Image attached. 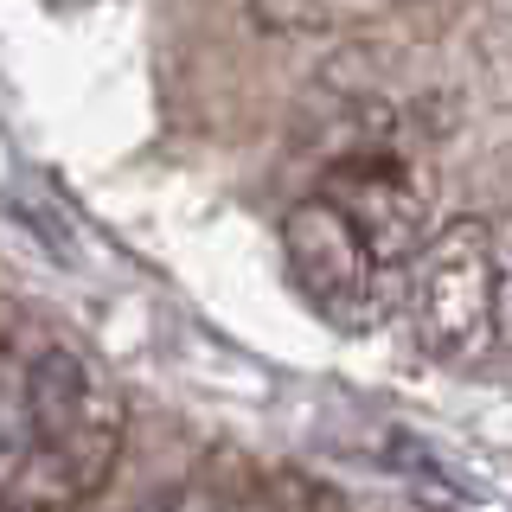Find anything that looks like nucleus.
I'll return each instance as SVG.
<instances>
[{
    "label": "nucleus",
    "instance_id": "nucleus-3",
    "mask_svg": "<svg viewBox=\"0 0 512 512\" xmlns=\"http://www.w3.org/2000/svg\"><path fill=\"white\" fill-rule=\"evenodd\" d=\"M282 263H288V282L301 288V301H308L314 314L340 320V327H372V320H384V308H391V295H397V276H404L397 263H384L372 250V237H365L327 192L288 205Z\"/></svg>",
    "mask_w": 512,
    "mask_h": 512
},
{
    "label": "nucleus",
    "instance_id": "nucleus-9",
    "mask_svg": "<svg viewBox=\"0 0 512 512\" xmlns=\"http://www.w3.org/2000/svg\"><path fill=\"white\" fill-rule=\"evenodd\" d=\"M58 7H84V0H58Z\"/></svg>",
    "mask_w": 512,
    "mask_h": 512
},
{
    "label": "nucleus",
    "instance_id": "nucleus-7",
    "mask_svg": "<svg viewBox=\"0 0 512 512\" xmlns=\"http://www.w3.org/2000/svg\"><path fill=\"white\" fill-rule=\"evenodd\" d=\"M32 448V359L0 346V480L26 461Z\"/></svg>",
    "mask_w": 512,
    "mask_h": 512
},
{
    "label": "nucleus",
    "instance_id": "nucleus-6",
    "mask_svg": "<svg viewBox=\"0 0 512 512\" xmlns=\"http://www.w3.org/2000/svg\"><path fill=\"white\" fill-rule=\"evenodd\" d=\"M391 7H404V0H250V20L269 32H288V39H320V32L365 26Z\"/></svg>",
    "mask_w": 512,
    "mask_h": 512
},
{
    "label": "nucleus",
    "instance_id": "nucleus-1",
    "mask_svg": "<svg viewBox=\"0 0 512 512\" xmlns=\"http://www.w3.org/2000/svg\"><path fill=\"white\" fill-rule=\"evenodd\" d=\"M122 391L77 346L32 359V448L0 480V512H77L109 487L122 455Z\"/></svg>",
    "mask_w": 512,
    "mask_h": 512
},
{
    "label": "nucleus",
    "instance_id": "nucleus-5",
    "mask_svg": "<svg viewBox=\"0 0 512 512\" xmlns=\"http://www.w3.org/2000/svg\"><path fill=\"white\" fill-rule=\"evenodd\" d=\"M141 512H340V500L301 474H237L212 461Z\"/></svg>",
    "mask_w": 512,
    "mask_h": 512
},
{
    "label": "nucleus",
    "instance_id": "nucleus-8",
    "mask_svg": "<svg viewBox=\"0 0 512 512\" xmlns=\"http://www.w3.org/2000/svg\"><path fill=\"white\" fill-rule=\"evenodd\" d=\"M493 288H500V346H512V218L493 224Z\"/></svg>",
    "mask_w": 512,
    "mask_h": 512
},
{
    "label": "nucleus",
    "instance_id": "nucleus-4",
    "mask_svg": "<svg viewBox=\"0 0 512 512\" xmlns=\"http://www.w3.org/2000/svg\"><path fill=\"white\" fill-rule=\"evenodd\" d=\"M320 192H327L340 212L372 237V250L384 263L404 269L416 244L429 237V173L416 167L410 154H397L391 141H359L320 173Z\"/></svg>",
    "mask_w": 512,
    "mask_h": 512
},
{
    "label": "nucleus",
    "instance_id": "nucleus-2",
    "mask_svg": "<svg viewBox=\"0 0 512 512\" xmlns=\"http://www.w3.org/2000/svg\"><path fill=\"white\" fill-rule=\"evenodd\" d=\"M404 308L416 346L436 365H474L500 340V288H493V224L448 218L404 263Z\"/></svg>",
    "mask_w": 512,
    "mask_h": 512
}]
</instances>
